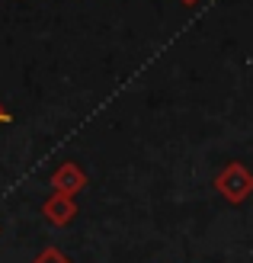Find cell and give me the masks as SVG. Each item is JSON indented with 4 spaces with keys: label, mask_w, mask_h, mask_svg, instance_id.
<instances>
[{
    "label": "cell",
    "mask_w": 253,
    "mask_h": 263,
    "mask_svg": "<svg viewBox=\"0 0 253 263\" xmlns=\"http://www.w3.org/2000/svg\"><path fill=\"white\" fill-rule=\"evenodd\" d=\"M180 4H186V7H192V4H199V0H180Z\"/></svg>",
    "instance_id": "cell-6"
},
{
    "label": "cell",
    "mask_w": 253,
    "mask_h": 263,
    "mask_svg": "<svg viewBox=\"0 0 253 263\" xmlns=\"http://www.w3.org/2000/svg\"><path fill=\"white\" fill-rule=\"evenodd\" d=\"M32 263H74V260H68V257L58 251V247H45L38 257H32Z\"/></svg>",
    "instance_id": "cell-4"
},
{
    "label": "cell",
    "mask_w": 253,
    "mask_h": 263,
    "mask_svg": "<svg viewBox=\"0 0 253 263\" xmlns=\"http://www.w3.org/2000/svg\"><path fill=\"white\" fill-rule=\"evenodd\" d=\"M42 218L48 221L51 228H68L71 221L77 218V199H74V196L51 193L48 199L42 202Z\"/></svg>",
    "instance_id": "cell-3"
},
{
    "label": "cell",
    "mask_w": 253,
    "mask_h": 263,
    "mask_svg": "<svg viewBox=\"0 0 253 263\" xmlns=\"http://www.w3.org/2000/svg\"><path fill=\"white\" fill-rule=\"evenodd\" d=\"M87 183H90L87 170H84L81 164H74V161L58 164L55 174H51V190L61 193V196H74V199H77V193L87 190Z\"/></svg>",
    "instance_id": "cell-2"
},
{
    "label": "cell",
    "mask_w": 253,
    "mask_h": 263,
    "mask_svg": "<svg viewBox=\"0 0 253 263\" xmlns=\"http://www.w3.org/2000/svg\"><path fill=\"white\" fill-rule=\"evenodd\" d=\"M215 193L231 205H244L253 196V170L244 161H228L215 174Z\"/></svg>",
    "instance_id": "cell-1"
},
{
    "label": "cell",
    "mask_w": 253,
    "mask_h": 263,
    "mask_svg": "<svg viewBox=\"0 0 253 263\" xmlns=\"http://www.w3.org/2000/svg\"><path fill=\"white\" fill-rule=\"evenodd\" d=\"M7 122H13V116H10L4 106H0V125H7Z\"/></svg>",
    "instance_id": "cell-5"
}]
</instances>
